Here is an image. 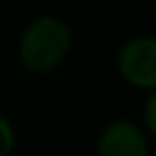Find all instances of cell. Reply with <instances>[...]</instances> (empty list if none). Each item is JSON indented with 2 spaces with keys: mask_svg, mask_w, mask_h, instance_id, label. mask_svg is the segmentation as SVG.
<instances>
[{
  "mask_svg": "<svg viewBox=\"0 0 156 156\" xmlns=\"http://www.w3.org/2000/svg\"><path fill=\"white\" fill-rule=\"evenodd\" d=\"M71 48V30L58 16L44 14L23 30L19 60L32 73H48L64 62Z\"/></svg>",
  "mask_w": 156,
  "mask_h": 156,
  "instance_id": "cell-1",
  "label": "cell"
},
{
  "mask_svg": "<svg viewBox=\"0 0 156 156\" xmlns=\"http://www.w3.org/2000/svg\"><path fill=\"white\" fill-rule=\"evenodd\" d=\"M117 71L129 85L156 90V37H136L119 48Z\"/></svg>",
  "mask_w": 156,
  "mask_h": 156,
  "instance_id": "cell-2",
  "label": "cell"
},
{
  "mask_svg": "<svg viewBox=\"0 0 156 156\" xmlns=\"http://www.w3.org/2000/svg\"><path fill=\"white\" fill-rule=\"evenodd\" d=\"M97 156H149V145L138 124L115 119L99 133Z\"/></svg>",
  "mask_w": 156,
  "mask_h": 156,
  "instance_id": "cell-3",
  "label": "cell"
},
{
  "mask_svg": "<svg viewBox=\"0 0 156 156\" xmlns=\"http://www.w3.org/2000/svg\"><path fill=\"white\" fill-rule=\"evenodd\" d=\"M14 142H16L14 126L9 124L7 117L0 115V156H9L12 149H14Z\"/></svg>",
  "mask_w": 156,
  "mask_h": 156,
  "instance_id": "cell-4",
  "label": "cell"
},
{
  "mask_svg": "<svg viewBox=\"0 0 156 156\" xmlns=\"http://www.w3.org/2000/svg\"><path fill=\"white\" fill-rule=\"evenodd\" d=\"M142 117H145V126L151 136L156 138V90H151L149 97L145 101V110H142Z\"/></svg>",
  "mask_w": 156,
  "mask_h": 156,
  "instance_id": "cell-5",
  "label": "cell"
}]
</instances>
